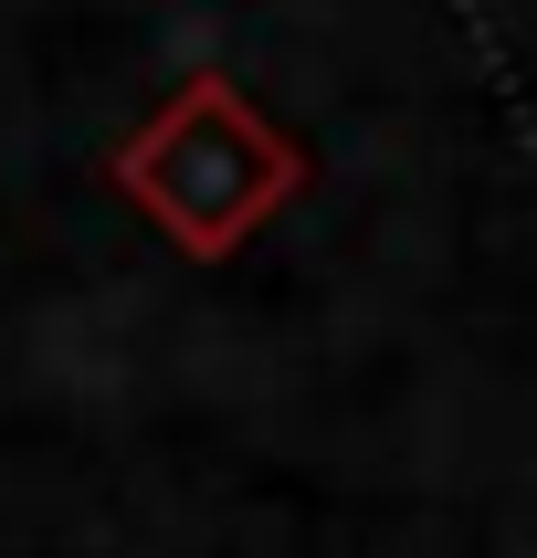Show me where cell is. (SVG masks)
Listing matches in <instances>:
<instances>
[{"label": "cell", "mask_w": 537, "mask_h": 558, "mask_svg": "<svg viewBox=\"0 0 537 558\" xmlns=\"http://www.w3.org/2000/svg\"><path fill=\"white\" fill-rule=\"evenodd\" d=\"M106 180L148 211L158 243H180L190 264H232L284 201H306V148L232 74H190L169 106H148L117 137Z\"/></svg>", "instance_id": "cell-1"}]
</instances>
